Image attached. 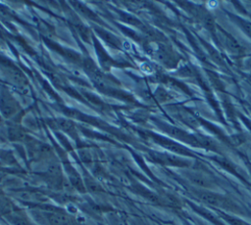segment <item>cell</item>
<instances>
[{
    "instance_id": "7a4b0ae2",
    "label": "cell",
    "mask_w": 251,
    "mask_h": 225,
    "mask_svg": "<svg viewBox=\"0 0 251 225\" xmlns=\"http://www.w3.org/2000/svg\"><path fill=\"white\" fill-rule=\"evenodd\" d=\"M186 178L191 184L202 189H210L214 186L213 178L202 171H190L186 174Z\"/></svg>"
},
{
    "instance_id": "6da1fadb",
    "label": "cell",
    "mask_w": 251,
    "mask_h": 225,
    "mask_svg": "<svg viewBox=\"0 0 251 225\" xmlns=\"http://www.w3.org/2000/svg\"><path fill=\"white\" fill-rule=\"evenodd\" d=\"M196 197L200 202H202L207 205H210L216 208H225L229 210L234 209L233 203L226 197L220 195L218 193L202 190L196 193Z\"/></svg>"
},
{
    "instance_id": "3957f363",
    "label": "cell",
    "mask_w": 251,
    "mask_h": 225,
    "mask_svg": "<svg viewBox=\"0 0 251 225\" xmlns=\"http://www.w3.org/2000/svg\"><path fill=\"white\" fill-rule=\"evenodd\" d=\"M50 221L54 225H67L68 224V218L66 215L61 213H53L50 216Z\"/></svg>"
},
{
    "instance_id": "8992f818",
    "label": "cell",
    "mask_w": 251,
    "mask_h": 225,
    "mask_svg": "<svg viewBox=\"0 0 251 225\" xmlns=\"http://www.w3.org/2000/svg\"><path fill=\"white\" fill-rule=\"evenodd\" d=\"M239 26L248 36L251 37V22L246 21H239Z\"/></svg>"
},
{
    "instance_id": "5b68a950",
    "label": "cell",
    "mask_w": 251,
    "mask_h": 225,
    "mask_svg": "<svg viewBox=\"0 0 251 225\" xmlns=\"http://www.w3.org/2000/svg\"><path fill=\"white\" fill-rule=\"evenodd\" d=\"M58 124L60 126L61 129H63L66 132H71L74 129V124L72 121L67 120V119H59L58 120Z\"/></svg>"
},
{
    "instance_id": "277c9868",
    "label": "cell",
    "mask_w": 251,
    "mask_h": 225,
    "mask_svg": "<svg viewBox=\"0 0 251 225\" xmlns=\"http://www.w3.org/2000/svg\"><path fill=\"white\" fill-rule=\"evenodd\" d=\"M225 44L227 47V49H229L231 52L234 53H238L240 51V46L239 44L236 42V40H234L233 38L229 37V36H226L225 38Z\"/></svg>"
}]
</instances>
